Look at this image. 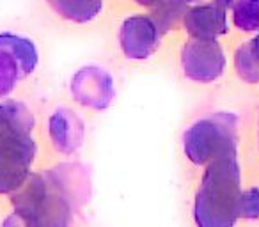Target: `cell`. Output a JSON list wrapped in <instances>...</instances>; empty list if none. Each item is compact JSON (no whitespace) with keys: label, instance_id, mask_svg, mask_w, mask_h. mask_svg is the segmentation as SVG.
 Segmentation results:
<instances>
[{"label":"cell","instance_id":"cell-14","mask_svg":"<svg viewBox=\"0 0 259 227\" xmlns=\"http://www.w3.org/2000/svg\"><path fill=\"white\" fill-rule=\"evenodd\" d=\"M185 13H187L185 0H160L158 4L153 6L151 20L155 22L158 32L165 34L174 29L180 20H183Z\"/></svg>","mask_w":259,"mask_h":227},{"label":"cell","instance_id":"cell-18","mask_svg":"<svg viewBox=\"0 0 259 227\" xmlns=\"http://www.w3.org/2000/svg\"><path fill=\"white\" fill-rule=\"evenodd\" d=\"M2 227H29V225H27V222L22 218V216L16 215V213H13V215H9L8 218L4 220Z\"/></svg>","mask_w":259,"mask_h":227},{"label":"cell","instance_id":"cell-8","mask_svg":"<svg viewBox=\"0 0 259 227\" xmlns=\"http://www.w3.org/2000/svg\"><path fill=\"white\" fill-rule=\"evenodd\" d=\"M48 131L54 148L62 155H73L83 144V121L69 108H59L48 121Z\"/></svg>","mask_w":259,"mask_h":227},{"label":"cell","instance_id":"cell-9","mask_svg":"<svg viewBox=\"0 0 259 227\" xmlns=\"http://www.w3.org/2000/svg\"><path fill=\"white\" fill-rule=\"evenodd\" d=\"M183 25L194 39L217 41V37L227 32L226 9L219 8L217 4L187 9L183 16Z\"/></svg>","mask_w":259,"mask_h":227},{"label":"cell","instance_id":"cell-3","mask_svg":"<svg viewBox=\"0 0 259 227\" xmlns=\"http://www.w3.org/2000/svg\"><path fill=\"white\" fill-rule=\"evenodd\" d=\"M238 119L229 112H217L195 121L183 137L185 155L195 165H206L227 151H236Z\"/></svg>","mask_w":259,"mask_h":227},{"label":"cell","instance_id":"cell-7","mask_svg":"<svg viewBox=\"0 0 259 227\" xmlns=\"http://www.w3.org/2000/svg\"><path fill=\"white\" fill-rule=\"evenodd\" d=\"M122 54L134 61H142L155 54L160 43V32L151 16L135 15L122 22L119 32Z\"/></svg>","mask_w":259,"mask_h":227},{"label":"cell","instance_id":"cell-15","mask_svg":"<svg viewBox=\"0 0 259 227\" xmlns=\"http://www.w3.org/2000/svg\"><path fill=\"white\" fill-rule=\"evenodd\" d=\"M233 22L243 32L259 30V0H240L233 8Z\"/></svg>","mask_w":259,"mask_h":227},{"label":"cell","instance_id":"cell-20","mask_svg":"<svg viewBox=\"0 0 259 227\" xmlns=\"http://www.w3.org/2000/svg\"><path fill=\"white\" fill-rule=\"evenodd\" d=\"M158 2H160V0H137V4L148 6V8H153V6H156Z\"/></svg>","mask_w":259,"mask_h":227},{"label":"cell","instance_id":"cell-16","mask_svg":"<svg viewBox=\"0 0 259 227\" xmlns=\"http://www.w3.org/2000/svg\"><path fill=\"white\" fill-rule=\"evenodd\" d=\"M18 78L20 73L15 61L6 52L0 50V98H6L8 94H11Z\"/></svg>","mask_w":259,"mask_h":227},{"label":"cell","instance_id":"cell-5","mask_svg":"<svg viewBox=\"0 0 259 227\" xmlns=\"http://www.w3.org/2000/svg\"><path fill=\"white\" fill-rule=\"evenodd\" d=\"M181 68L185 76L194 82H215L226 68V55L217 41L192 39L181 50Z\"/></svg>","mask_w":259,"mask_h":227},{"label":"cell","instance_id":"cell-1","mask_svg":"<svg viewBox=\"0 0 259 227\" xmlns=\"http://www.w3.org/2000/svg\"><path fill=\"white\" fill-rule=\"evenodd\" d=\"M89 172L80 163H61L34 172L11 194L15 213L29 227H71L73 215L89 201Z\"/></svg>","mask_w":259,"mask_h":227},{"label":"cell","instance_id":"cell-19","mask_svg":"<svg viewBox=\"0 0 259 227\" xmlns=\"http://www.w3.org/2000/svg\"><path fill=\"white\" fill-rule=\"evenodd\" d=\"M238 2H240V0H217L215 4L219 6V8H222V9H227V8H234Z\"/></svg>","mask_w":259,"mask_h":227},{"label":"cell","instance_id":"cell-10","mask_svg":"<svg viewBox=\"0 0 259 227\" xmlns=\"http://www.w3.org/2000/svg\"><path fill=\"white\" fill-rule=\"evenodd\" d=\"M0 50L6 52L15 61L18 68L20 78H25L36 69L39 55H37L36 44L23 36H16L11 32L0 34Z\"/></svg>","mask_w":259,"mask_h":227},{"label":"cell","instance_id":"cell-11","mask_svg":"<svg viewBox=\"0 0 259 227\" xmlns=\"http://www.w3.org/2000/svg\"><path fill=\"white\" fill-rule=\"evenodd\" d=\"M32 128V112L22 101H4V103H0V139H4L11 131L30 133Z\"/></svg>","mask_w":259,"mask_h":227},{"label":"cell","instance_id":"cell-2","mask_svg":"<svg viewBox=\"0 0 259 227\" xmlns=\"http://www.w3.org/2000/svg\"><path fill=\"white\" fill-rule=\"evenodd\" d=\"M241 194L236 151H227L208 163L204 170L194 204L197 227H234Z\"/></svg>","mask_w":259,"mask_h":227},{"label":"cell","instance_id":"cell-17","mask_svg":"<svg viewBox=\"0 0 259 227\" xmlns=\"http://www.w3.org/2000/svg\"><path fill=\"white\" fill-rule=\"evenodd\" d=\"M238 218L257 220L259 218V187H252L241 194Z\"/></svg>","mask_w":259,"mask_h":227},{"label":"cell","instance_id":"cell-21","mask_svg":"<svg viewBox=\"0 0 259 227\" xmlns=\"http://www.w3.org/2000/svg\"><path fill=\"white\" fill-rule=\"evenodd\" d=\"M185 2H194V0H185Z\"/></svg>","mask_w":259,"mask_h":227},{"label":"cell","instance_id":"cell-6","mask_svg":"<svg viewBox=\"0 0 259 227\" xmlns=\"http://www.w3.org/2000/svg\"><path fill=\"white\" fill-rule=\"evenodd\" d=\"M71 94L80 105L103 110L110 107L112 100L115 98L114 80L110 73L98 66H85L71 80Z\"/></svg>","mask_w":259,"mask_h":227},{"label":"cell","instance_id":"cell-4","mask_svg":"<svg viewBox=\"0 0 259 227\" xmlns=\"http://www.w3.org/2000/svg\"><path fill=\"white\" fill-rule=\"evenodd\" d=\"M36 158V142L25 131L0 139V194H15L29 179Z\"/></svg>","mask_w":259,"mask_h":227},{"label":"cell","instance_id":"cell-13","mask_svg":"<svg viewBox=\"0 0 259 227\" xmlns=\"http://www.w3.org/2000/svg\"><path fill=\"white\" fill-rule=\"evenodd\" d=\"M234 66L241 80L248 83L259 82V34L238 48L234 54Z\"/></svg>","mask_w":259,"mask_h":227},{"label":"cell","instance_id":"cell-12","mask_svg":"<svg viewBox=\"0 0 259 227\" xmlns=\"http://www.w3.org/2000/svg\"><path fill=\"white\" fill-rule=\"evenodd\" d=\"M50 8L59 16L75 23H87L98 16L103 0H48Z\"/></svg>","mask_w":259,"mask_h":227}]
</instances>
